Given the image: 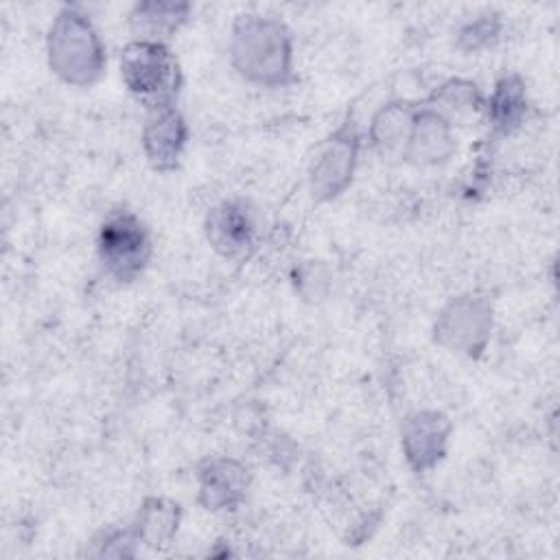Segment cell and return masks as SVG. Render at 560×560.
Masks as SVG:
<instances>
[{"label": "cell", "mask_w": 560, "mask_h": 560, "mask_svg": "<svg viewBox=\"0 0 560 560\" xmlns=\"http://www.w3.org/2000/svg\"><path fill=\"white\" fill-rule=\"evenodd\" d=\"M212 236L217 241V245H225L230 252L243 247V243H247L249 236V223L243 214H238L236 210H223L217 221L212 223Z\"/></svg>", "instance_id": "cell-6"}, {"label": "cell", "mask_w": 560, "mask_h": 560, "mask_svg": "<svg viewBox=\"0 0 560 560\" xmlns=\"http://www.w3.org/2000/svg\"><path fill=\"white\" fill-rule=\"evenodd\" d=\"M184 142L182 120L175 114H160L153 125L147 129V144L151 151V158L160 164L166 160H173Z\"/></svg>", "instance_id": "cell-4"}, {"label": "cell", "mask_w": 560, "mask_h": 560, "mask_svg": "<svg viewBox=\"0 0 560 560\" xmlns=\"http://www.w3.org/2000/svg\"><path fill=\"white\" fill-rule=\"evenodd\" d=\"M101 252L112 271L125 278L142 267L147 256V236L133 219L118 217L103 228Z\"/></svg>", "instance_id": "cell-3"}, {"label": "cell", "mask_w": 560, "mask_h": 560, "mask_svg": "<svg viewBox=\"0 0 560 560\" xmlns=\"http://www.w3.org/2000/svg\"><path fill=\"white\" fill-rule=\"evenodd\" d=\"M120 66L129 90L153 105H162L177 90V66L160 44H131L122 52Z\"/></svg>", "instance_id": "cell-1"}, {"label": "cell", "mask_w": 560, "mask_h": 560, "mask_svg": "<svg viewBox=\"0 0 560 560\" xmlns=\"http://www.w3.org/2000/svg\"><path fill=\"white\" fill-rule=\"evenodd\" d=\"M352 158V151L343 142H332L330 149L324 151L319 164H317V186H324L328 192L337 190L348 173V160Z\"/></svg>", "instance_id": "cell-5"}, {"label": "cell", "mask_w": 560, "mask_h": 560, "mask_svg": "<svg viewBox=\"0 0 560 560\" xmlns=\"http://www.w3.org/2000/svg\"><path fill=\"white\" fill-rule=\"evenodd\" d=\"M50 35L52 66L68 81H90L98 72L101 50L85 20L66 15L55 24Z\"/></svg>", "instance_id": "cell-2"}]
</instances>
